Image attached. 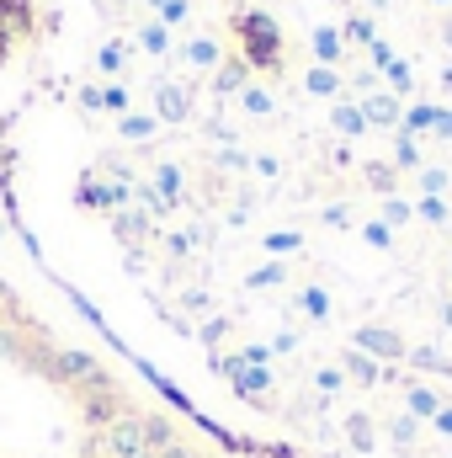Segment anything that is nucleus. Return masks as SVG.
Masks as SVG:
<instances>
[{
    "instance_id": "obj_1",
    "label": "nucleus",
    "mask_w": 452,
    "mask_h": 458,
    "mask_svg": "<svg viewBox=\"0 0 452 458\" xmlns=\"http://www.w3.org/2000/svg\"><path fill=\"white\" fill-rule=\"evenodd\" d=\"M229 32L239 38V59L250 75H282V27L266 5H239L229 16Z\"/></svg>"
},
{
    "instance_id": "obj_2",
    "label": "nucleus",
    "mask_w": 452,
    "mask_h": 458,
    "mask_svg": "<svg viewBox=\"0 0 452 458\" xmlns=\"http://www.w3.org/2000/svg\"><path fill=\"white\" fill-rule=\"evenodd\" d=\"M75 411H80V427L107 432L113 421H122V416L133 411V400L122 394V384H117L113 373H96L91 384H80V389H75Z\"/></svg>"
},
{
    "instance_id": "obj_3",
    "label": "nucleus",
    "mask_w": 452,
    "mask_h": 458,
    "mask_svg": "<svg viewBox=\"0 0 452 458\" xmlns=\"http://www.w3.org/2000/svg\"><path fill=\"white\" fill-rule=\"evenodd\" d=\"M351 346H356V352H367V357H372V362H383V368H399V362L410 357V342H405L394 326H378V320L356 326V331H351Z\"/></svg>"
},
{
    "instance_id": "obj_4",
    "label": "nucleus",
    "mask_w": 452,
    "mask_h": 458,
    "mask_svg": "<svg viewBox=\"0 0 452 458\" xmlns=\"http://www.w3.org/2000/svg\"><path fill=\"white\" fill-rule=\"evenodd\" d=\"M192 107H197V86L192 81H155V117L160 123L181 128L192 117Z\"/></svg>"
},
{
    "instance_id": "obj_5",
    "label": "nucleus",
    "mask_w": 452,
    "mask_h": 458,
    "mask_svg": "<svg viewBox=\"0 0 452 458\" xmlns=\"http://www.w3.org/2000/svg\"><path fill=\"white\" fill-rule=\"evenodd\" d=\"M213 368L234 384V394H239V400H250V405H255V400H266V389H272V373H266V368H239L234 357H213Z\"/></svg>"
},
{
    "instance_id": "obj_6",
    "label": "nucleus",
    "mask_w": 452,
    "mask_h": 458,
    "mask_svg": "<svg viewBox=\"0 0 452 458\" xmlns=\"http://www.w3.org/2000/svg\"><path fill=\"white\" fill-rule=\"evenodd\" d=\"M362 117H367V128H383V133H399V117H405V102L394 97V91H367L362 102Z\"/></svg>"
},
{
    "instance_id": "obj_7",
    "label": "nucleus",
    "mask_w": 452,
    "mask_h": 458,
    "mask_svg": "<svg viewBox=\"0 0 452 458\" xmlns=\"http://www.w3.org/2000/svg\"><path fill=\"white\" fill-rule=\"evenodd\" d=\"M138 454H149V448H144L138 411H128L122 421H113V427H107V458H138Z\"/></svg>"
},
{
    "instance_id": "obj_8",
    "label": "nucleus",
    "mask_w": 452,
    "mask_h": 458,
    "mask_svg": "<svg viewBox=\"0 0 452 458\" xmlns=\"http://www.w3.org/2000/svg\"><path fill=\"white\" fill-rule=\"evenodd\" d=\"M336 368L346 373V384H356V389H378V384H383V362H372L367 352H356L351 342L340 346V362H336Z\"/></svg>"
},
{
    "instance_id": "obj_9",
    "label": "nucleus",
    "mask_w": 452,
    "mask_h": 458,
    "mask_svg": "<svg viewBox=\"0 0 452 458\" xmlns=\"http://www.w3.org/2000/svg\"><path fill=\"white\" fill-rule=\"evenodd\" d=\"M442 405H448V400H442V389H437V384H426V378H410V384H405V411H410L421 427H431Z\"/></svg>"
},
{
    "instance_id": "obj_10",
    "label": "nucleus",
    "mask_w": 452,
    "mask_h": 458,
    "mask_svg": "<svg viewBox=\"0 0 452 458\" xmlns=\"http://www.w3.org/2000/svg\"><path fill=\"white\" fill-rule=\"evenodd\" d=\"M107 219H113V234L122 240V245H133V250H138V245H144V240L155 234V219H149V214H144L138 203L117 208V214H107Z\"/></svg>"
},
{
    "instance_id": "obj_11",
    "label": "nucleus",
    "mask_w": 452,
    "mask_h": 458,
    "mask_svg": "<svg viewBox=\"0 0 452 458\" xmlns=\"http://www.w3.org/2000/svg\"><path fill=\"white\" fill-rule=\"evenodd\" d=\"M309 54H314V64H331V70H340V64H346V38H340V27L320 21V27L309 32Z\"/></svg>"
},
{
    "instance_id": "obj_12",
    "label": "nucleus",
    "mask_w": 452,
    "mask_h": 458,
    "mask_svg": "<svg viewBox=\"0 0 452 458\" xmlns=\"http://www.w3.org/2000/svg\"><path fill=\"white\" fill-rule=\"evenodd\" d=\"M181 59H187L192 70H208V75H213V70L224 64V43H219L213 32H197V38L181 43Z\"/></svg>"
},
{
    "instance_id": "obj_13",
    "label": "nucleus",
    "mask_w": 452,
    "mask_h": 458,
    "mask_svg": "<svg viewBox=\"0 0 452 458\" xmlns=\"http://www.w3.org/2000/svg\"><path fill=\"white\" fill-rule=\"evenodd\" d=\"M149 187H155V192H160V203H165V208L176 214V208H181V198H187V171H181L176 160H160V165H155V182H149Z\"/></svg>"
},
{
    "instance_id": "obj_14",
    "label": "nucleus",
    "mask_w": 452,
    "mask_h": 458,
    "mask_svg": "<svg viewBox=\"0 0 452 458\" xmlns=\"http://www.w3.org/2000/svg\"><path fill=\"white\" fill-rule=\"evenodd\" d=\"M250 81H255V75H250V64H245L239 54H224V64L213 70V97H239Z\"/></svg>"
},
{
    "instance_id": "obj_15",
    "label": "nucleus",
    "mask_w": 452,
    "mask_h": 458,
    "mask_svg": "<svg viewBox=\"0 0 452 458\" xmlns=\"http://www.w3.org/2000/svg\"><path fill=\"white\" fill-rule=\"evenodd\" d=\"M138 427H144V448H149V454H160V448L181 443V427H176L165 411H149V416H138Z\"/></svg>"
},
{
    "instance_id": "obj_16",
    "label": "nucleus",
    "mask_w": 452,
    "mask_h": 458,
    "mask_svg": "<svg viewBox=\"0 0 452 458\" xmlns=\"http://www.w3.org/2000/svg\"><path fill=\"white\" fill-rule=\"evenodd\" d=\"M304 91H309V97H325V102H340V91H346V70L309 64V70H304Z\"/></svg>"
},
{
    "instance_id": "obj_17",
    "label": "nucleus",
    "mask_w": 452,
    "mask_h": 458,
    "mask_svg": "<svg viewBox=\"0 0 452 458\" xmlns=\"http://www.w3.org/2000/svg\"><path fill=\"white\" fill-rule=\"evenodd\" d=\"M293 304H298V315H304V320H314V326H325V320H331V293H325L320 283H304Z\"/></svg>"
},
{
    "instance_id": "obj_18",
    "label": "nucleus",
    "mask_w": 452,
    "mask_h": 458,
    "mask_svg": "<svg viewBox=\"0 0 452 458\" xmlns=\"http://www.w3.org/2000/svg\"><path fill=\"white\" fill-rule=\"evenodd\" d=\"M340 427H346V443H351L356 454H372V448H378V421H372V416L351 411V416H346Z\"/></svg>"
},
{
    "instance_id": "obj_19",
    "label": "nucleus",
    "mask_w": 452,
    "mask_h": 458,
    "mask_svg": "<svg viewBox=\"0 0 452 458\" xmlns=\"http://www.w3.org/2000/svg\"><path fill=\"white\" fill-rule=\"evenodd\" d=\"M437 102H405V117H399V133H410V139H421V133H431L437 128Z\"/></svg>"
},
{
    "instance_id": "obj_20",
    "label": "nucleus",
    "mask_w": 452,
    "mask_h": 458,
    "mask_svg": "<svg viewBox=\"0 0 452 458\" xmlns=\"http://www.w3.org/2000/svg\"><path fill=\"white\" fill-rule=\"evenodd\" d=\"M117 133H122V144H149L160 133V117L155 113H122L117 117Z\"/></svg>"
},
{
    "instance_id": "obj_21",
    "label": "nucleus",
    "mask_w": 452,
    "mask_h": 458,
    "mask_svg": "<svg viewBox=\"0 0 452 458\" xmlns=\"http://www.w3.org/2000/svg\"><path fill=\"white\" fill-rule=\"evenodd\" d=\"M331 128H336L340 139H362V133H372L356 102H336V107H331Z\"/></svg>"
},
{
    "instance_id": "obj_22",
    "label": "nucleus",
    "mask_w": 452,
    "mask_h": 458,
    "mask_svg": "<svg viewBox=\"0 0 452 458\" xmlns=\"http://www.w3.org/2000/svg\"><path fill=\"white\" fill-rule=\"evenodd\" d=\"M362 182H367L372 192L394 198V187H399V165H394V160H367V165H362Z\"/></svg>"
},
{
    "instance_id": "obj_23",
    "label": "nucleus",
    "mask_w": 452,
    "mask_h": 458,
    "mask_svg": "<svg viewBox=\"0 0 452 458\" xmlns=\"http://www.w3.org/2000/svg\"><path fill=\"white\" fill-rule=\"evenodd\" d=\"M261 250L266 256H293V250H304V229H266Z\"/></svg>"
},
{
    "instance_id": "obj_24",
    "label": "nucleus",
    "mask_w": 452,
    "mask_h": 458,
    "mask_svg": "<svg viewBox=\"0 0 452 458\" xmlns=\"http://www.w3.org/2000/svg\"><path fill=\"white\" fill-rule=\"evenodd\" d=\"M0 320L5 326H32V315H27V304H21V293L0 277Z\"/></svg>"
},
{
    "instance_id": "obj_25",
    "label": "nucleus",
    "mask_w": 452,
    "mask_h": 458,
    "mask_svg": "<svg viewBox=\"0 0 452 458\" xmlns=\"http://www.w3.org/2000/svg\"><path fill=\"white\" fill-rule=\"evenodd\" d=\"M239 107H245L250 117H272V113H277V97H272L266 86H255V81H250V86L239 91Z\"/></svg>"
},
{
    "instance_id": "obj_26",
    "label": "nucleus",
    "mask_w": 452,
    "mask_h": 458,
    "mask_svg": "<svg viewBox=\"0 0 452 458\" xmlns=\"http://www.w3.org/2000/svg\"><path fill=\"white\" fill-rule=\"evenodd\" d=\"M340 38H346V48H351V43L367 48V43H378V21H372V16H346V21H340Z\"/></svg>"
},
{
    "instance_id": "obj_27",
    "label": "nucleus",
    "mask_w": 452,
    "mask_h": 458,
    "mask_svg": "<svg viewBox=\"0 0 452 458\" xmlns=\"http://www.w3.org/2000/svg\"><path fill=\"white\" fill-rule=\"evenodd\" d=\"M282 283H288V267H282V261H261L255 272H245V288H250V293H255V288H282Z\"/></svg>"
},
{
    "instance_id": "obj_28",
    "label": "nucleus",
    "mask_w": 452,
    "mask_h": 458,
    "mask_svg": "<svg viewBox=\"0 0 452 458\" xmlns=\"http://www.w3.org/2000/svg\"><path fill=\"white\" fill-rule=\"evenodd\" d=\"M383 427H389V443H394V448H410V443L421 437V421H415L410 411H399V416H389Z\"/></svg>"
},
{
    "instance_id": "obj_29",
    "label": "nucleus",
    "mask_w": 452,
    "mask_h": 458,
    "mask_svg": "<svg viewBox=\"0 0 452 458\" xmlns=\"http://www.w3.org/2000/svg\"><path fill=\"white\" fill-rule=\"evenodd\" d=\"M383 75H389V91H394V97H410V91H415V70H410L399 54L383 64Z\"/></svg>"
},
{
    "instance_id": "obj_30",
    "label": "nucleus",
    "mask_w": 452,
    "mask_h": 458,
    "mask_svg": "<svg viewBox=\"0 0 452 458\" xmlns=\"http://www.w3.org/2000/svg\"><path fill=\"white\" fill-rule=\"evenodd\" d=\"M410 368H421V373H452V362L437 352V346H410V357H405Z\"/></svg>"
},
{
    "instance_id": "obj_31",
    "label": "nucleus",
    "mask_w": 452,
    "mask_h": 458,
    "mask_svg": "<svg viewBox=\"0 0 452 458\" xmlns=\"http://www.w3.org/2000/svg\"><path fill=\"white\" fill-rule=\"evenodd\" d=\"M138 48H149V54H171V27H165V21H144V27H138Z\"/></svg>"
},
{
    "instance_id": "obj_32",
    "label": "nucleus",
    "mask_w": 452,
    "mask_h": 458,
    "mask_svg": "<svg viewBox=\"0 0 452 458\" xmlns=\"http://www.w3.org/2000/svg\"><path fill=\"white\" fill-rule=\"evenodd\" d=\"M394 165L399 171H421L426 160H421V144L410 139V133H394Z\"/></svg>"
},
{
    "instance_id": "obj_33",
    "label": "nucleus",
    "mask_w": 452,
    "mask_h": 458,
    "mask_svg": "<svg viewBox=\"0 0 452 458\" xmlns=\"http://www.w3.org/2000/svg\"><path fill=\"white\" fill-rule=\"evenodd\" d=\"M229 357H234L239 368H266V362H272L277 352H272V342H245L239 352H229Z\"/></svg>"
},
{
    "instance_id": "obj_34",
    "label": "nucleus",
    "mask_w": 452,
    "mask_h": 458,
    "mask_svg": "<svg viewBox=\"0 0 452 458\" xmlns=\"http://www.w3.org/2000/svg\"><path fill=\"white\" fill-rule=\"evenodd\" d=\"M96 64H102L107 75H122V64H128V43H122V38H113V43H102Z\"/></svg>"
},
{
    "instance_id": "obj_35",
    "label": "nucleus",
    "mask_w": 452,
    "mask_h": 458,
    "mask_svg": "<svg viewBox=\"0 0 452 458\" xmlns=\"http://www.w3.org/2000/svg\"><path fill=\"white\" fill-rule=\"evenodd\" d=\"M448 187H452V176L442 165H421V198H442Z\"/></svg>"
},
{
    "instance_id": "obj_36",
    "label": "nucleus",
    "mask_w": 452,
    "mask_h": 458,
    "mask_svg": "<svg viewBox=\"0 0 452 458\" xmlns=\"http://www.w3.org/2000/svg\"><path fill=\"white\" fill-rule=\"evenodd\" d=\"M415 219H426L431 229H442L452 219V208L442 203V198H421V203H415Z\"/></svg>"
},
{
    "instance_id": "obj_37",
    "label": "nucleus",
    "mask_w": 452,
    "mask_h": 458,
    "mask_svg": "<svg viewBox=\"0 0 452 458\" xmlns=\"http://www.w3.org/2000/svg\"><path fill=\"white\" fill-rule=\"evenodd\" d=\"M192 245H197V240H192V229H171V234L160 240V250H165L171 261H181V256H192Z\"/></svg>"
},
{
    "instance_id": "obj_38",
    "label": "nucleus",
    "mask_w": 452,
    "mask_h": 458,
    "mask_svg": "<svg viewBox=\"0 0 452 458\" xmlns=\"http://www.w3.org/2000/svg\"><path fill=\"white\" fill-rule=\"evenodd\" d=\"M378 219H383L389 229H399V225H410V219H415V208H410L405 198H383V214H378Z\"/></svg>"
},
{
    "instance_id": "obj_39",
    "label": "nucleus",
    "mask_w": 452,
    "mask_h": 458,
    "mask_svg": "<svg viewBox=\"0 0 452 458\" xmlns=\"http://www.w3.org/2000/svg\"><path fill=\"white\" fill-rule=\"evenodd\" d=\"M362 240H367L372 250H389V245H394V229L383 225V219H367V225H362Z\"/></svg>"
},
{
    "instance_id": "obj_40",
    "label": "nucleus",
    "mask_w": 452,
    "mask_h": 458,
    "mask_svg": "<svg viewBox=\"0 0 452 458\" xmlns=\"http://www.w3.org/2000/svg\"><path fill=\"white\" fill-rule=\"evenodd\" d=\"M192 16V0H165L160 11H155V21H165V27H181Z\"/></svg>"
},
{
    "instance_id": "obj_41",
    "label": "nucleus",
    "mask_w": 452,
    "mask_h": 458,
    "mask_svg": "<svg viewBox=\"0 0 452 458\" xmlns=\"http://www.w3.org/2000/svg\"><path fill=\"white\" fill-rule=\"evenodd\" d=\"M102 113H117V117L133 113V107H128V86H117V81L113 86H102Z\"/></svg>"
},
{
    "instance_id": "obj_42",
    "label": "nucleus",
    "mask_w": 452,
    "mask_h": 458,
    "mask_svg": "<svg viewBox=\"0 0 452 458\" xmlns=\"http://www.w3.org/2000/svg\"><path fill=\"white\" fill-rule=\"evenodd\" d=\"M314 389H320V394H340V389H346V373H340V368H320V373H314Z\"/></svg>"
},
{
    "instance_id": "obj_43",
    "label": "nucleus",
    "mask_w": 452,
    "mask_h": 458,
    "mask_svg": "<svg viewBox=\"0 0 452 458\" xmlns=\"http://www.w3.org/2000/svg\"><path fill=\"white\" fill-rule=\"evenodd\" d=\"M320 225H331V229H351V208H346V203H331V208H320Z\"/></svg>"
},
{
    "instance_id": "obj_44",
    "label": "nucleus",
    "mask_w": 452,
    "mask_h": 458,
    "mask_svg": "<svg viewBox=\"0 0 452 458\" xmlns=\"http://www.w3.org/2000/svg\"><path fill=\"white\" fill-rule=\"evenodd\" d=\"M213 165H224V171H250V155H245V149H219Z\"/></svg>"
},
{
    "instance_id": "obj_45",
    "label": "nucleus",
    "mask_w": 452,
    "mask_h": 458,
    "mask_svg": "<svg viewBox=\"0 0 452 458\" xmlns=\"http://www.w3.org/2000/svg\"><path fill=\"white\" fill-rule=\"evenodd\" d=\"M389 59H394V48H389L383 38H378V43H367V64H372L378 75H383V64H389Z\"/></svg>"
},
{
    "instance_id": "obj_46",
    "label": "nucleus",
    "mask_w": 452,
    "mask_h": 458,
    "mask_svg": "<svg viewBox=\"0 0 452 458\" xmlns=\"http://www.w3.org/2000/svg\"><path fill=\"white\" fill-rule=\"evenodd\" d=\"M75 102H80V113H102V86H80Z\"/></svg>"
},
{
    "instance_id": "obj_47",
    "label": "nucleus",
    "mask_w": 452,
    "mask_h": 458,
    "mask_svg": "<svg viewBox=\"0 0 452 458\" xmlns=\"http://www.w3.org/2000/svg\"><path fill=\"white\" fill-rule=\"evenodd\" d=\"M250 171H255V176H266V182H272V176H277V171H282V160H277V155H250Z\"/></svg>"
},
{
    "instance_id": "obj_48",
    "label": "nucleus",
    "mask_w": 452,
    "mask_h": 458,
    "mask_svg": "<svg viewBox=\"0 0 452 458\" xmlns=\"http://www.w3.org/2000/svg\"><path fill=\"white\" fill-rule=\"evenodd\" d=\"M155 458H208V454H203V448H192V443L181 437V443H171V448H160Z\"/></svg>"
},
{
    "instance_id": "obj_49",
    "label": "nucleus",
    "mask_w": 452,
    "mask_h": 458,
    "mask_svg": "<svg viewBox=\"0 0 452 458\" xmlns=\"http://www.w3.org/2000/svg\"><path fill=\"white\" fill-rule=\"evenodd\" d=\"M208 304H213V299H208L203 288H187V293H181V310H192V315H203Z\"/></svg>"
},
{
    "instance_id": "obj_50",
    "label": "nucleus",
    "mask_w": 452,
    "mask_h": 458,
    "mask_svg": "<svg viewBox=\"0 0 452 458\" xmlns=\"http://www.w3.org/2000/svg\"><path fill=\"white\" fill-rule=\"evenodd\" d=\"M224 331H229V320H208V326H203L197 336H203V342L213 346V342H219V336H224Z\"/></svg>"
},
{
    "instance_id": "obj_51",
    "label": "nucleus",
    "mask_w": 452,
    "mask_h": 458,
    "mask_svg": "<svg viewBox=\"0 0 452 458\" xmlns=\"http://www.w3.org/2000/svg\"><path fill=\"white\" fill-rule=\"evenodd\" d=\"M431 133H437V139H452V107L437 113V128H431Z\"/></svg>"
},
{
    "instance_id": "obj_52",
    "label": "nucleus",
    "mask_w": 452,
    "mask_h": 458,
    "mask_svg": "<svg viewBox=\"0 0 452 458\" xmlns=\"http://www.w3.org/2000/svg\"><path fill=\"white\" fill-rule=\"evenodd\" d=\"M431 427H437L442 437H452V405H442V411H437V421H431Z\"/></svg>"
},
{
    "instance_id": "obj_53",
    "label": "nucleus",
    "mask_w": 452,
    "mask_h": 458,
    "mask_svg": "<svg viewBox=\"0 0 452 458\" xmlns=\"http://www.w3.org/2000/svg\"><path fill=\"white\" fill-rule=\"evenodd\" d=\"M272 352H298V336H293V331H282V336L272 342Z\"/></svg>"
},
{
    "instance_id": "obj_54",
    "label": "nucleus",
    "mask_w": 452,
    "mask_h": 458,
    "mask_svg": "<svg viewBox=\"0 0 452 458\" xmlns=\"http://www.w3.org/2000/svg\"><path fill=\"white\" fill-rule=\"evenodd\" d=\"M362 5H367V11H389V0H362Z\"/></svg>"
},
{
    "instance_id": "obj_55",
    "label": "nucleus",
    "mask_w": 452,
    "mask_h": 458,
    "mask_svg": "<svg viewBox=\"0 0 452 458\" xmlns=\"http://www.w3.org/2000/svg\"><path fill=\"white\" fill-rule=\"evenodd\" d=\"M442 43H448V48H452V16H448V21H442Z\"/></svg>"
},
{
    "instance_id": "obj_56",
    "label": "nucleus",
    "mask_w": 452,
    "mask_h": 458,
    "mask_svg": "<svg viewBox=\"0 0 452 458\" xmlns=\"http://www.w3.org/2000/svg\"><path fill=\"white\" fill-rule=\"evenodd\" d=\"M442 86H448V91H452V64H448V70H442Z\"/></svg>"
},
{
    "instance_id": "obj_57",
    "label": "nucleus",
    "mask_w": 452,
    "mask_h": 458,
    "mask_svg": "<svg viewBox=\"0 0 452 458\" xmlns=\"http://www.w3.org/2000/svg\"><path fill=\"white\" fill-rule=\"evenodd\" d=\"M144 5H155V11H160V5H165V0H144Z\"/></svg>"
},
{
    "instance_id": "obj_58",
    "label": "nucleus",
    "mask_w": 452,
    "mask_h": 458,
    "mask_svg": "<svg viewBox=\"0 0 452 458\" xmlns=\"http://www.w3.org/2000/svg\"><path fill=\"white\" fill-rule=\"evenodd\" d=\"M431 5H452V0H431Z\"/></svg>"
},
{
    "instance_id": "obj_59",
    "label": "nucleus",
    "mask_w": 452,
    "mask_h": 458,
    "mask_svg": "<svg viewBox=\"0 0 452 458\" xmlns=\"http://www.w3.org/2000/svg\"><path fill=\"white\" fill-rule=\"evenodd\" d=\"M0 245H5V225H0Z\"/></svg>"
},
{
    "instance_id": "obj_60",
    "label": "nucleus",
    "mask_w": 452,
    "mask_h": 458,
    "mask_svg": "<svg viewBox=\"0 0 452 458\" xmlns=\"http://www.w3.org/2000/svg\"><path fill=\"white\" fill-rule=\"evenodd\" d=\"M138 458H155V454H138Z\"/></svg>"
}]
</instances>
